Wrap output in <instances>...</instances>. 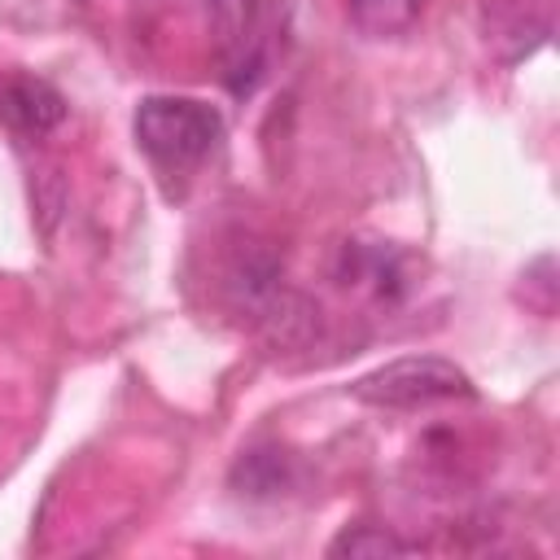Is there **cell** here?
Wrapping results in <instances>:
<instances>
[{
  "instance_id": "obj_1",
  "label": "cell",
  "mask_w": 560,
  "mask_h": 560,
  "mask_svg": "<svg viewBox=\"0 0 560 560\" xmlns=\"http://www.w3.org/2000/svg\"><path fill=\"white\" fill-rule=\"evenodd\" d=\"M140 153L162 175H192L223 140V114L197 96H144L131 118Z\"/></svg>"
},
{
  "instance_id": "obj_2",
  "label": "cell",
  "mask_w": 560,
  "mask_h": 560,
  "mask_svg": "<svg viewBox=\"0 0 560 560\" xmlns=\"http://www.w3.org/2000/svg\"><path fill=\"white\" fill-rule=\"evenodd\" d=\"M350 394L368 407L381 411H420V407H438V402H459L472 398V381L464 368H455L451 359L438 354H407L394 359L368 376H359L350 385Z\"/></svg>"
},
{
  "instance_id": "obj_3",
  "label": "cell",
  "mask_w": 560,
  "mask_h": 560,
  "mask_svg": "<svg viewBox=\"0 0 560 560\" xmlns=\"http://www.w3.org/2000/svg\"><path fill=\"white\" fill-rule=\"evenodd\" d=\"M66 118V96L39 74H4L0 79V122L18 136H48Z\"/></svg>"
},
{
  "instance_id": "obj_4",
  "label": "cell",
  "mask_w": 560,
  "mask_h": 560,
  "mask_svg": "<svg viewBox=\"0 0 560 560\" xmlns=\"http://www.w3.org/2000/svg\"><path fill=\"white\" fill-rule=\"evenodd\" d=\"M214 13V26L223 35V48L232 57V88L245 92V70L258 74V26H262V0H206Z\"/></svg>"
},
{
  "instance_id": "obj_5",
  "label": "cell",
  "mask_w": 560,
  "mask_h": 560,
  "mask_svg": "<svg viewBox=\"0 0 560 560\" xmlns=\"http://www.w3.org/2000/svg\"><path fill=\"white\" fill-rule=\"evenodd\" d=\"M350 22L372 39H394L420 18V0H346Z\"/></svg>"
},
{
  "instance_id": "obj_6",
  "label": "cell",
  "mask_w": 560,
  "mask_h": 560,
  "mask_svg": "<svg viewBox=\"0 0 560 560\" xmlns=\"http://www.w3.org/2000/svg\"><path fill=\"white\" fill-rule=\"evenodd\" d=\"M232 481L241 486V494H254V499H267V494H280V486H289V459L284 451H249Z\"/></svg>"
},
{
  "instance_id": "obj_7",
  "label": "cell",
  "mask_w": 560,
  "mask_h": 560,
  "mask_svg": "<svg viewBox=\"0 0 560 560\" xmlns=\"http://www.w3.org/2000/svg\"><path fill=\"white\" fill-rule=\"evenodd\" d=\"M411 551H416V542H407L381 525H354V529L337 534L328 547V556H354V560L359 556H411Z\"/></svg>"
}]
</instances>
